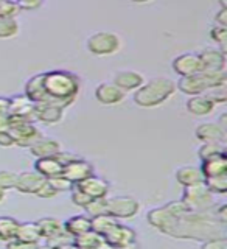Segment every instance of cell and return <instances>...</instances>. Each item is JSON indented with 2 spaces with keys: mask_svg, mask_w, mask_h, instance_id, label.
I'll return each instance as SVG.
<instances>
[{
  "mask_svg": "<svg viewBox=\"0 0 227 249\" xmlns=\"http://www.w3.org/2000/svg\"><path fill=\"white\" fill-rule=\"evenodd\" d=\"M175 238H192L206 241L209 238L224 237L226 226L216 221L213 209L206 212H187L185 215L175 218L170 228L163 232Z\"/></svg>",
  "mask_w": 227,
  "mask_h": 249,
  "instance_id": "obj_1",
  "label": "cell"
},
{
  "mask_svg": "<svg viewBox=\"0 0 227 249\" xmlns=\"http://www.w3.org/2000/svg\"><path fill=\"white\" fill-rule=\"evenodd\" d=\"M42 84L45 90V103L69 107L73 105L81 90V81L78 75L69 70H50L42 73Z\"/></svg>",
  "mask_w": 227,
  "mask_h": 249,
  "instance_id": "obj_2",
  "label": "cell"
},
{
  "mask_svg": "<svg viewBox=\"0 0 227 249\" xmlns=\"http://www.w3.org/2000/svg\"><path fill=\"white\" fill-rule=\"evenodd\" d=\"M176 92V83L165 76L143 83L134 92V103L140 107H156L168 101Z\"/></svg>",
  "mask_w": 227,
  "mask_h": 249,
  "instance_id": "obj_3",
  "label": "cell"
},
{
  "mask_svg": "<svg viewBox=\"0 0 227 249\" xmlns=\"http://www.w3.org/2000/svg\"><path fill=\"white\" fill-rule=\"evenodd\" d=\"M213 196L215 195L207 189L204 181H202L184 187L182 201L192 212H206V210H210L216 206Z\"/></svg>",
  "mask_w": 227,
  "mask_h": 249,
  "instance_id": "obj_4",
  "label": "cell"
},
{
  "mask_svg": "<svg viewBox=\"0 0 227 249\" xmlns=\"http://www.w3.org/2000/svg\"><path fill=\"white\" fill-rule=\"evenodd\" d=\"M87 50L95 56H111L120 50L122 42L119 35L112 31H98L87 39Z\"/></svg>",
  "mask_w": 227,
  "mask_h": 249,
  "instance_id": "obj_5",
  "label": "cell"
},
{
  "mask_svg": "<svg viewBox=\"0 0 227 249\" xmlns=\"http://www.w3.org/2000/svg\"><path fill=\"white\" fill-rule=\"evenodd\" d=\"M105 240L109 248H119V249H126V248H132L137 245V233L136 231L129 228V226H124L122 223H119L109 231L107 233H105Z\"/></svg>",
  "mask_w": 227,
  "mask_h": 249,
  "instance_id": "obj_6",
  "label": "cell"
},
{
  "mask_svg": "<svg viewBox=\"0 0 227 249\" xmlns=\"http://www.w3.org/2000/svg\"><path fill=\"white\" fill-rule=\"evenodd\" d=\"M140 210V202L134 196H115L109 199V213L119 220L134 218Z\"/></svg>",
  "mask_w": 227,
  "mask_h": 249,
  "instance_id": "obj_7",
  "label": "cell"
},
{
  "mask_svg": "<svg viewBox=\"0 0 227 249\" xmlns=\"http://www.w3.org/2000/svg\"><path fill=\"white\" fill-rule=\"evenodd\" d=\"M10 132L14 139V145L23 146V148H30L35 142H37L39 139L44 137L41 129H39L35 123L17 124V126L10 128Z\"/></svg>",
  "mask_w": 227,
  "mask_h": 249,
  "instance_id": "obj_8",
  "label": "cell"
},
{
  "mask_svg": "<svg viewBox=\"0 0 227 249\" xmlns=\"http://www.w3.org/2000/svg\"><path fill=\"white\" fill-rule=\"evenodd\" d=\"M173 70L181 76H190V75H196L201 70H204L202 67V62L198 53H182L176 56L171 62Z\"/></svg>",
  "mask_w": 227,
  "mask_h": 249,
  "instance_id": "obj_9",
  "label": "cell"
},
{
  "mask_svg": "<svg viewBox=\"0 0 227 249\" xmlns=\"http://www.w3.org/2000/svg\"><path fill=\"white\" fill-rule=\"evenodd\" d=\"M62 175L73 184H78V182H81L83 179L93 175V165L87 160L76 158L75 160L69 162L62 167Z\"/></svg>",
  "mask_w": 227,
  "mask_h": 249,
  "instance_id": "obj_10",
  "label": "cell"
},
{
  "mask_svg": "<svg viewBox=\"0 0 227 249\" xmlns=\"http://www.w3.org/2000/svg\"><path fill=\"white\" fill-rule=\"evenodd\" d=\"M176 89L181 90L185 95H199V93H204L209 90V86L202 76V70L196 75H190V76H181V80L176 83Z\"/></svg>",
  "mask_w": 227,
  "mask_h": 249,
  "instance_id": "obj_11",
  "label": "cell"
},
{
  "mask_svg": "<svg viewBox=\"0 0 227 249\" xmlns=\"http://www.w3.org/2000/svg\"><path fill=\"white\" fill-rule=\"evenodd\" d=\"M95 98L98 100V103L105 106H114L122 103L124 92L120 88H117L114 83H101L95 89Z\"/></svg>",
  "mask_w": 227,
  "mask_h": 249,
  "instance_id": "obj_12",
  "label": "cell"
},
{
  "mask_svg": "<svg viewBox=\"0 0 227 249\" xmlns=\"http://www.w3.org/2000/svg\"><path fill=\"white\" fill-rule=\"evenodd\" d=\"M112 83L126 93V92L137 90L145 83V78L142 73L136 72V70H119L114 75Z\"/></svg>",
  "mask_w": 227,
  "mask_h": 249,
  "instance_id": "obj_13",
  "label": "cell"
},
{
  "mask_svg": "<svg viewBox=\"0 0 227 249\" xmlns=\"http://www.w3.org/2000/svg\"><path fill=\"white\" fill-rule=\"evenodd\" d=\"M44 181H45V178L39 175L36 170H33V171H22V173L17 175L14 189L19 190L20 193L35 195L39 190V187L44 184Z\"/></svg>",
  "mask_w": 227,
  "mask_h": 249,
  "instance_id": "obj_14",
  "label": "cell"
},
{
  "mask_svg": "<svg viewBox=\"0 0 227 249\" xmlns=\"http://www.w3.org/2000/svg\"><path fill=\"white\" fill-rule=\"evenodd\" d=\"M64 107L50 105V103H37L35 105V117L36 122H42L45 124H56L64 117Z\"/></svg>",
  "mask_w": 227,
  "mask_h": 249,
  "instance_id": "obj_15",
  "label": "cell"
},
{
  "mask_svg": "<svg viewBox=\"0 0 227 249\" xmlns=\"http://www.w3.org/2000/svg\"><path fill=\"white\" fill-rule=\"evenodd\" d=\"M194 136L199 142H226L227 131H224L218 123L206 122L198 124V128L194 129Z\"/></svg>",
  "mask_w": 227,
  "mask_h": 249,
  "instance_id": "obj_16",
  "label": "cell"
},
{
  "mask_svg": "<svg viewBox=\"0 0 227 249\" xmlns=\"http://www.w3.org/2000/svg\"><path fill=\"white\" fill-rule=\"evenodd\" d=\"M76 185L80 187L83 192L87 193L90 198H103V196H107V193H109V182L106 179L95 176V175L83 179V181L78 182Z\"/></svg>",
  "mask_w": 227,
  "mask_h": 249,
  "instance_id": "obj_17",
  "label": "cell"
},
{
  "mask_svg": "<svg viewBox=\"0 0 227 249\" xmlns=\"http://www.w3.org/2000/svg\"><path fill=\"white\" fill-rule=\"evenodd\" d=\"M198 54L206 70H226V52L207 47Z\"/></svg>",
  "mask_w": 227,
  "mask_h": 249,
  "instance_id": "obj_18",
  "label": "cell"
},
{
  "mask_svg": "<svg viewBox=\"0 0 227 249\" xmlns=\"http://www.w3.org/2000/svg\"><path fill=\"white\" fill-rule=\"evenodd\" d=\"M73 246L78 248V249H103V248H109L105 237L101 235V233L92 231V229L73 237Z\"/></svg>",
  "mask_w": 227,
  "mask_h": 249,
  "instance_id": "obj_19",
  "label": "cell"
},
{
  "mask_svg": "<svg viewBox=\"0 0 227 249\" xmlns=\"http://www.w3.org/2000/svg\"><path fill=\"white\" fill-rule=\"evenodd\" d=\"M62 150L61 143L54 139H47L41 137L30 146V153L35 156L36 159L39 158H52V156H56Z\"/></svg>",
  "mask_w": 227,
  "mask_h": 249,
  "instance_id": "obj_20",
  "label": "cell"
},
{
  "mask_svg": "<svg viewBox=\"0 0 227 249\" xmlns=\"http://www.w3.org/2000/svg\"><path fill=\"white\" fill-rule=\"evenodd\" d=\"M146 220L154 229H157L163 233L171 226V223L175 221V216L170 213V210L165 206H160L151 209L146 215Z\"/></svg>",
  "mask_w": 227,
  "mask_h": 249,
  "instance_id": "obj_21",
  "label": "cell"
},
{
  "mask_svg": "<svg viewBox=\"0 0 227 249\" xmlns=\"http://www.w3.org/2000/svg\"><path fill=\"white\" fill-rule=\"evenodd\" d=\"M215 107H216V105L207 95H204V93L192 95L189 98V101H187V111H189L192 115H196V117L209 115L210 112H213Z\"/></svg>",
  "mask_w": 227,
  "mask_h": 249,
  "instance_id": "obj_22",
  "label": "cell"
},
{
  "mask_svg": "<svg viewBox=\"0 0 227 249\" xmlns=\"http://www.w3.org/2000/svg\"><path fill=\"white\" fill-rule=\"evenodd\" d=\"M201 171L204 178L209 176H218L227 173V154L213 156V158H207L201 160Z\"/></svg>",
  "mask_w": 227,
  "mask_h": 249,
  "instance_id": "obj_23",
  "label": "cell"
},
{
  "mask_svg": "<svg viewBox=\"0 0 227 249\" xmlns=\"http://www.w3.org/2000/svg\"><path fill=\"white\" fill-rule=\"evenodd\" d=\"M35 170L45 179L62 175V163L52 156V158H39L35 163Z\"/></svg>",
  "mask_w": 227,
  "mask_h": 249,
  "instance_id": "obj_24",
  "label": "cell"
},
{
  "mask_svg": "<svg viewBox=\"0 0 227 249\" xmlns=\"http://www.w3.org/2000/svg\"><path fill=\"white\" fill-rule=\"evenodd\" d=\"M176 179L182 187H187V185H193V184L202 182V181H204V175H202V171H201L199 167L184 165V167L176 170Z\"/></svg>",
  "mask_w": 227,
  "mask_h": 249,
  "instance_id": "obj_25",
  "label": "cell"
},
{
  "mask_svg": "<svg viewBox=\"0 0 227 249\" xmlns=\"http://www.w3.org/2000/svg\"><path fill=\"white\" fill-rule=\"evenodd\" d=\"M66 232H69L72 237L80 235L90 229V218L87 215H75L72 218H69L66 223H62Z\"/></svg>",
  "mask_w": 227,
  "mask_h": 249,
  "instance_id": "obj_26",
  "label": "cell"
},
{
  "mask_svg": "<svg viewBox=\"0 0 227 249\" xmlns=\"http://www.w3.org/2000/svg\"><path fill=\"white\" fill-rule=\"evenodd\" d=\"M119 223H120L119 218H115L114 215L103 213V215L90 218V229L101 233V235H105V233H107L112 228H115Z\"/></svg>",
  "mask_w": 227,
  "mask_h": 249,
  "instance_id": "obj_27",
  "label": "cell"
},
{
  "mask_svg": "<svg viewBox=\"0 0 227 249\" xmlns=\"http://www.w3.org/2000/svg\"><path fill=\"white\" fill-rule=\"evenodd\" d=\"M16 238L28 241V243L39 245V241H41L42 235H41V232H39V228H37L36 221H33V223H19Z\"/></svg>",
  "mask_w": 227,
  "mask_h": 249,
  "instance_id": "obj_28",
  "label": "cell"
},
{
  "mask_svg": "<svg viewBox=\"0 0 227 249\" xmlns=\"http://www.w3.org/2000/svg\"><path fill=\"white\" fill-rule=\"evenodd\" d=\"M37 228H39V232H41L42 238H50L53 235H56L61 231H64V226L59 220L56 218H52V216H44L41 220L36 221Z\"/></svg>",
  "mask_w": 227,
  "mask_h": 249,
  "instance_id": "obj_29",
  "label": "cell"
},
{
  "mask_svg": "<svg viewBox=\"0 0 227 249\" xmlns=\"http://www.w3.org/2000/svg\"><path fill=\"white\" fill-rule=\"evenodd\" d=\"M19 221L13 216H0V241H10L16 238Z\"/></svg>",
  "mask_w": 227,
  "mask_h": 249,
  "instance_id": "obj_30",
  "label": "cell"
},
{
  "mask_svg": "<svg viewBox=\"0 0 227 249\" xmlns=\"http://www.w3.org/2000/svg\"><path fill=\"white\" fill-rule=\"evenodd\" d=\"M84 210H86V213H87L89 218L103 215V213H109V199H107V196L92 198L89 204L84 207Z\"/></svg>",
  "mask_w": 227,
  "mask_h": 249,
  "instance_id": "obj_31",
  "label": "cell"
},
{
  "mask_svg": "<svg viewBox=\"0 0 227 249\" xmlns=\"http://www.w3.org/2000/svg\"><path fill=\"white\" fill-rule=\"evenodd\" d=\"M220 154H226V145L223 142H202L198 150V156L201 160Z\"/></svg>",
  "mask_w": 227,
  "mask_h": 249,
  "instance_id": "obj_32",
  "label": "cell"
},
{
  "mask_svg": "<svg viewBox=\"0 0 227 249\" xmlns=\"http://www.w3.org/2000/svg\"><path fill=\"white\" fill-rule=\"evenodd\" d=\"M204 184L213 195H224L227 193V173L204 178Z\"/></svg>",
  "mask_w": 227,
  "mask_h": 249,
  "instance_id": "obj_33",
  "label": "cell"
},
{
  "mask_svg": "<svg viewBox=\"0 0 227 249\" xmlns=\"http://www.w3.org/2000/svg\"><path fill=\"white\" fill-rule=\"evenodd\" d=\"M19 33V22L10 18H0V39H10Z\"/></svg>",
  "mask_w": 227,
  "mask_h": 249,
  "instance_id": "obj_34",
  "label": "cell"
},
{
  "mask_svg": "<svg viewBox=\"0 0 227 249\" xmlns=\"http://www.w3.org/2000/svg\"><path fill=\"white\" fill-rule=\"evenodd\" d=\"M47 241V246H52V248H64V246H73V237L70 235L69 232L61 231L56 235H53L50 238H45Z\"/></svg>",
  "mask_w": 227,
  "mask_h": 249,
  "instance_id": "obj_35",
  "label": "cell"
},
{
  "mask_svg": "<svg viewBox=\"0 0 227 249\" xmlns=\"http://www.w3.org/2000/svg\"><path fill=\"white\" fill-rule=\"evenodd\" d=\"M20 8L16 0H0V18L16 19L20 14Z\"/></svg>",
  "mask_w": 227,
  "mask_h": 249,
  "instance_id": "obj_36",
  "label": "cell"
},
{
  "mask_svg": "<svg viewBox=\"0 0 227 249\" xmlns=\"http://www.w3.org/2000/svg\"><path fill=\"white\" fill-rule=\"evenodd\" d=\"M70 199H72V202L75 206H78V207H86L90 202V196L86 192H83L80 187H78L76 184L72 187V190H70Z\"/></svg>",
  "mask_w": 227,
  "mask_h": 249,
  "instance_id": "obj_37",
  "label": "cell"
},
{
  "mask_svg": "<svg viewBox=\"0 0 227 249\" xmlns=\"http://www.w3.org/2000/svg\"><path fill=\"white\" fill-rule=\"evenodd\" d=\"M210 39L220 45V50L226 52V44H227V28L226 27H220L215 25L212 30H210Z\"/></svg>",
  "mask_w": 227,
  "mask_h": 249,
  "instance_id": "obj_38",
  "label": "cell"
},
{
  "mask_svg": "<svg viewBox=\"0 0 227 249\" xmlns=\"http://www.w3.org/2000/svg\"><path fill=\"white\" fill-rule=\"evenodd\" d=\"M47 181L50 182V185H52L53 189L56 190L58 193H59V192H70V190H72V187L75 185L72 181H69V179H67L64 175H59V176L50 178V179H47Z\"/></svg>",
  "mask_w": 227,
  "mask_h": 249,
  "instance_id": "obj_39",
  "label": "cell"
},
{
  "mask_svg": "<svg viewBox=\"0 0 227 249\" xmlns=\"http://www.w3.org/2000/svg\"><path fill=\"white\" fill-rule=\"evenodd\" d=\"M16 179H17V175L13 173V171L0 170V189L5 192L13 190L16 185Z\"/></svg>",
  "mask_w": 227,
  "mask_h": 249,
  "instance_id": "obj_40",
  "label": "cell"
},
{
  "mask_svg": "<svg viewBox=\"0 0 227 249\" xmlns=\"http://www.w3.org/2000/svg\"><path fill=\"white\" fill-rule=\"evenodd\" d=\"M204 95H207L210 100L213 101L215 105L218 103H226L227 100V93H226V84L223 86H216V88H212L204 92Z\"/></svg>",
  "mask_w": 227,
  "mask_h": 249,
  "instance_id": "obj_41",
  "label": "cell"
},
{
  "mask_svg": "<svg viewBox=\"0 0 227 249\" xmlns=\"http://www.w3.org/2000/svg\"><path fill=\"white\" fill-rule=\"evenodd\" d=\"M202 249H227V238L224 237H215L209 238L206 241H201Z\"/></svg>",
  "mask_w": 227,
  "mask_h": 249,
  "instance_id": "obj_42",
  "label": "cell"
},
{
  "mask_svg": "<svg viewBox=\"0 0 227 249\" xmlns=\"http://www.w3.org/2000/svg\"><path fill=\"white\" fill-rule=\"evenodd\" d=\"M35 195H36V196H39V198H41V199H52L53 196H56V195H58V192L54 190L53 187L50 185V182H49V181H47V179H45V181H44V184H42L41 187H39V190H37V192H36Z\"/></svg>",
  "mask_w": 227,
  "mask_h": 249,
  "instance_id": "obj_43",
  "label": "cell"
},
{
  "mask_svg": "<svg viewBox=\"0 0 227 249\" xmlns=\"http://www.w3.org/2000/svg\"><path fill=\"white\" fill-rule=\"evenodd\" d=\"M44 0H16V3L19 5L20 10H25V11H33L37 10L39 6H42Z\"/></svg>",
  "mask_w": 227,
  "mask_h": 249,
  "instance_id": "obj_44",
  "label": "cell"
},
{
  "mask_svg": "<svg viewBox=\"0 0 227 249\" xmlns=\"http://www.w3.org/2000/svg\"><path fill=\"white\" fill-rule=\"evenodd\" d=\"M213 215L216 218L218 223H221L223 226L227 224V206L221 204V206H215L213 207Z\"/></svg>",
  "mask_w": 227,
  "mask_h": 249,
  "instance_id": "obj_45",
  "label": "cell"
},
{
  "mask_svg": "<svg viewBox=\"0 0 227 249\" xmlns=\"http://www.w3.org/2000/svg\"><path fill=\"white\" fill-rule=\"evenodd\" d=\"M61 163H62V167L66 165V163H69V162H72V160H75L78 156L76 154H73V153H69V151H64V150H61L56 156H54Z\"/></svg>",
  "mask_w": 227,
  "mask_h": 249,
  "instance_id": "obj_46",
  "label": "cell"
},
{
  "mask_svg": "<svg viewBox=\"0 0 227 249\" xmlns=\"http://www.w3.org/2000/svg\"><path fill=\"white\" fill-rule=\"evenodd\" d=\"M215 23L227 28V8H220V11L215 14Z\"/></svg>",
  "mask_w": 227,
  "mask_h": 249,
  "instance_id": "obj_47",
  "label": "cell"
},
{
  "mask_svg": "<svg viewBox=\"0 0 227 249\" xmlns=\"http://www.w3.org/2000/svg\"><path fill=\"white\" fill-rule=\"evenodd\" d=\"M14 145V139L11 136V132L10 131H3V132H0V146H13Z\"/></svg>",
  "mask_w": 227,
  "mask_h": 249,
  "instance_id": "obj_48",
  "label": "cell"
},
{
  "mask_svg": "<svg viewBox=\"0 0 227 249\" xmlns=\"http://www.w3.org/2000/svg\"><path fill=\"white\" fill-rule=\"evenodd\" d=\"M10 112V98L0 97V115H8Z\"/></svg>",
  "mask_w": 227,
  "mask_h": 249,
  "instance_id": "obj_49",
  "label": "cell"
},
{
  "mask_svg": "<svg viewBox=\"0 0 227 249\" xmlns=\"http://www.w3.org/2000/svg\"><path fill=\"white\" fill-rule=\"evenodd\" d=\"M10 131V119L8 115H0V132Z\"/></svg>",
  "mask_w": 227,
  "mask_h": 249,
  "instance_id": "obj_50",
  "label": "cell"
},
{
  "mask_svg": "<svg viewBox=\"0 0 227 249\" xmlns=\"http://www.w3.org/2000/svg\"><path fill=\"white\" fill-rule=\"evenodd\" d=\"M216 123L220 124V126H221L224 131H227V115H226V114H223V115L220 117V120H218Z\"/></svg>",
  "mask_w": 227,
  "mask_h": 249,
  "instance_id": "obj_51",
  "label": "cell"
},
{
  "mask_svg": "<svg viewBox=\"0 0 227 249\" xmlns=\"http://www.w3.org/2000/svg\"><path fill=\"white\" fill-rule=\"evenodd\" d=\"M5 196H6V192L0 189V202H2V201L5 199Z\"/></svg>",
  "mask_w": 227,
  "mask_h": 249,
  "instance_id": "obj_52",
  "label": "cell"
},
{
  "mask_svg": "<svg viewBox=\"0 0 227 249\" xmlns=\"http://www.w3.org/2000/svg\"><path fill=\"white\" fill-rule=\"evenodd\" d=\"M131 2H134V3H148V2H151V0H131Z\"/></svg>",
  "mask_w": 227,
  "mask_h": 249,
  "instance_id": "obj_53",
  "label": "cell"
},
{
  "mask_svg": "<svg viewBox=\"0 0 227 249\" xmlns=\"http://www.w3.org/2000/svg\"><path fill=\"white\" fill-rule=\"evenodd\" d=\"M220 5L221 8H227V0H220Z\"/></svg>",
  "mask_w": 227,
  "mask_h": 249,
  "instance_id": "obj_54",
  "label": "cell"
}]
</instances>
